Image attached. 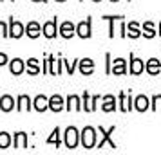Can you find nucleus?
Segmentation results:
<instances>
[{"instance_id": "f3484780", "label": "nucleus", "mask_w": 161, "mask_h": 155, "mask_svg": "<svg viewBox=\"0 0 161 155\" xmlns=\"http://www.w3.org/2000/svg\"><path fill=\"white\" fill-rule=\"evenodd\" d=\"M6 61H8V58H6L4 54H0V65H2V63H6Z\"/></svg>"}, {"instance_id": "f03ea898", "label": "nucleus", "mask_w": 161, "mask_h": 155, "mask_svg": "<svg viewBox=\"0 0 161 155\" xmlns=\"http://www.w3.org/2000/svg\"><path fill=\"white\" fill-rule=\"evenodd\" d=\"M74 144H76V130L74 128H69L67 130V146L74 148Z\"/></svg>"}, {"instance_id": "6e6552de", "label": "nucleus", "mask_w": 161, "mask_h": 155, "mask_svg": "<svg viewBox=\"0 0 161 155\" xmlns=\"http://www.w3.org/2000/svg\"><path fill=\"white\" fill-rule=\"evenodd\" d=\"M22 67H24V65H22V59H15L11 69H13V72H15V74H18L20 70H22Z\"/></svg>"}, {"instance_id": "7ed1b4c3", "label": "nucleus", "mask_w": 161, "mask_h": 155, "mask_svg": "<svg viewBox=\"0 0 161 155\" xmlns=\"http://www.w3.org/2000/svg\"><path fill=\"white\" fill-rule=\"evenodd\" d=\"M2 110H11V106H13V99L11 97H2Z\"/></svg>"}, {"instance_id": "423d86ee", "label": "nucleus", "mask_w": 161, "mask_h": 155, "mask_svg": "<svg viewBox=\"0 0 161 155\" xmlns=\"http://www.w3.org/2000/svg\"><path fill=\"white\" fill-rule=\"evenodd\" d=\"M44 31H45V36L53 38V36H54V22L47 23V25H45V27H44Z\"/></svg>"}, {"instance_id": "dca6fc26", "label": "nucleus", "mask_w": 161, "mask_h": 155, "mask_svg": "<svg viewBox=\"0 0 161 155\" xmlns=\"http://www.w3.org/2000/svg\"><path fill=\"white\" fill-rule=\"evenodd\" d=\"M141 70V63H139V59H136V63H134V72H139Z\"/></svg>"}, {"instance_id": "2eb2a0df", "label": "nucleus", "mask_w": 161, "mask_h": 155, "mask_svg": "<svg viewBox=\"0 0 161 155\" xmlns=\"http://www.w3.org/2000/svg\"><path fill=\"white\" fill-rule=\"evenodd\" d=\"M156 65H158V59H150V65H148V69H150V70H156Z\"/></svg>"}, {"instance_id": "4468645a", "label": "nucleus", "mask_w": 161, "mask_h": 155, "mask_svg": "<svg viewBox=\"0 0 161 155\" xmlns=\"http://www.w3.org/2000/svg\"><path fill=\"white\" fill-rule=\"evenodd\" d=\"M138 108H139V110H143V108H147V99H143V97H139V99H138Z\"/></svg>"}, {"instance_id": "9b49d317", "label": "nucleus", "mask_w": 161, "mask_h": 155, "mask_svg": "<svg viewBox=\"0 0 161 155\" xmlns=\"http://www.w3.org/2000/svg\"><path fill=\"white\" fill-rule=\"evenodd\" d=\"M29 36H38V25L36 23H31L29 25Z\"/></svg>"}, {"instance_id": "39448f33", "label": "nucleus", "mask_w": 161, "mask_h": 155, "mask_svg": "<svg viewBox=\"0 0 161 155\" xmlns=\"http://www.w3.org/2000/svg\"><path fill=\"white\" fill-rule=\"evenodd\" d=\"M78 33H80V36H89V34H91V33H89V22L80 23V27H78Z\"/></svg>"}, {"instance_id": "0eeeda50", "label": "nucleus", "mask_w": 161, "mask_h": 155, "mask_svg": "<svg viewBox=\"0 0 161 155\" xmlns=\"http://www.w3.org/2000/svg\"><path fill=\"white\" fill-rule=\"evenodd\" d=\"M62 34L69 38L71 34H73V25H71V23H64V27H62Z\"/></svg>"}, {"instance_id": "f8f14e48", "label": "nucleus", "mask_w": 161, "mask_h": 155, "mask_svg": "<svg viewBox=\"0 0 161 155\" xmlns=\"http://www.w3.org/2000/svg\"><path fill=\"white\" fill-rule=\"evenodd\" d=\"M8 142H9V137L6 135V133H2V135H0V146L6 148V146H8Z\"/></svg>"}, {"instance_id": "ddd939ff", "label": "nucleus", "mask_w": 161, "mask_h": 155, "mask_svg": "<svg viewBox=\"0 0 161 155\" xmlns=\"http://www.w3.org/2000/svg\"><path fill=\"white\" fill-rule=\"evenodd\" d=\"M36 108H38V110H44V108H45V99H44V97H38V99H36Z\"/></svg>"}, {"instance_id": "1a4fd4ad", "label": "nucleus", "mask_w": 161, "mask_h": 155, "mask_svg": "<svg viewBox=\"0 0 161 155\" xmlns=\"http://www.w3.org/2000/svg\"><path fill=\"white\" fill-rule=\"evenodd\" d=\"M81 70H83V72H91V70H92V63H91V59H83V63H81Z\"/></svg>"}, {"instance_id": "f257e3e1", "label": "nucleus", "mask_w": 161, "mask_h": 155, "mask_svg": "<svg viewBox=\"0 0 161 155\" xmlns=\"http://www.w3.org/2000/svg\"><path fill=\"white\" fill-rule=\"evenodd\" d=\"M83 144H85V148H91L94 144V130L92 128H85L83 130Z\"/></svg>"}, {"instance_id": "20e7f679", "label": "nucleus", "mask_w": 161, "mask_h": 155, "mask_svg": "<svg viewBox=\"0 0 161 155\" xmlns=\"http://www.w3.org/2000/svg\"><path fill=\"white\" fill-rule=\"evenodd\" d=\"M49 105H51V108H53V110H60V108H62V99H60L58 96H56V97H53L51 101H49Z\"/></svg>"}, {"instance_id": "9d476101", "label": "nucleus", "mask_w": 161, "mask_h": 155, "mask_svg": "<svg viewBox=\"0 0 161 155\" xmlns=\"http://www.w3.org/2000/svg\"><path fill=\"white\" fill-rule=\"evenodd\" d=\"M13 36H20L22 34V25L20 23H13V33H11Z\"/></svg>"}]
</instances>
